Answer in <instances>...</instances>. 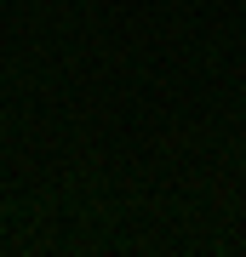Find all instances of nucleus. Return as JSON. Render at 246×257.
<instances>
[]
</instances>
